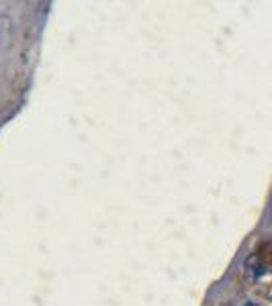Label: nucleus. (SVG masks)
Masks as SVG:
<instances>
[{"instance_id":"1","label":"nucleus","mask_w":272,"mask_h":306,"mask_svg":"<svg viewBox=\"0 0 272 306\" xmlns=\"http://www.w3.org/2000/svg\"><path fill=\"white\" fill-rule=\"evenodd\" d=\"M242 306H258V304H256V302H244Z\"/></svg>"}]
</instances>
